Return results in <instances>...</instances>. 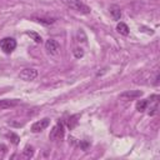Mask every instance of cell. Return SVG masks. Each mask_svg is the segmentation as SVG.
I'll list each match as a JSON object with an SVG mask.
<instances>
[{"label":"cell","mask_w":160,"mask_h":160,"mask_svg":"<svg viewBox=\"0 0 160 160\" xmlns=\"http://www.w3.org/2000/svg\"><path fill=\"white\" fill-rule=\"evenodd\" d=\"M50 125V119L49 118H44L39 121H35L31 125V131L32 132H41L42 130H45L48 126Z\"/></svg>","instance_id":"7"},{"label":"cell","mask_w":160,"mask_h":160,"mask_svg":"<svg viewBox=\"0 0 160 160\" xmlns=\"http://www.w3.org/2000/svg\"><path fill=\"white\" fill-rule=\"evenodd\" d=\"M64 124L62 122H58L52 126V129L50 130V134H49V139L52 140V141H58V140H61L64 138Z\"/></svg>","instance_id":"2"},{"label":"cell","mask_w":160,"mask_h":160,"mask_svg":"<svg viewBox=\"0 0 160 160\" xmlns=\"http://www.w3.org/2000/svg\"><path fill=\"white\" fill-rule=\"evenodd\" d=\"M45 50L50 54V55H58L59 54V50H60V45L56 40L54 39H49L46 40L45 42Z\"/></svg>","instance_id":"8"},{"label":"cell","mask_w":160,"mask_h":160,"mask_svg":"<svg viewBox=\"0 0 160 160\" xmlns=\"http://www.w3.org/2000/svg\"><path fill=\"white\" fill-rule=\"evenodd\" d=\"M146 101H148L146 110H149V115L152 116V115L158 114V110H159V95L158 94H154L149 99H146Z\"/></svg>","instance_id":"4"},{"label":"cell","mask_w":160,"mask_h":160,"mask_svg":"<svg viewBox=\"0 0 160 160\" xmlns=\"http://www.w3.org/2000/svg\"><path fill=\"white\" fill-rule=\"evenodd\" d=\"M78 119H79V115H71L69 119H68V126L69 129H74L78 124Z\"/></svg>","instance_id":"14"},{"label":"cell","mask_w":160,"mask_h":160,"mask_svg":"<svg viewBox=\"0 0 160 160\" xmlns=\"http://www.w3.org/2000/svg\"><path fill=\"white\" fill-rule=\"evenodd\" d=\"M20 104L19 99H1L0 100V110H6V109H11L15 108Z\"/></svg>","instance_id":"9"},{"label":"cell","mask_w":160,"mask_h":160,"mask_svg":"<svg viewBox=\"0 0 160 160\" xmlns=\"http://www.w3.org/2000/svg\"><path fill=\"white\" fill-rule=\"evenodd\" d=\"M109 10H110V14H111L114 20H119L121 18V10H120V8L118 5H111Z\"/></svg>","instance_id":"11"},{"label":"cell","mask_w":160,"mask_h":160,"mask_svg":"<svg viewBox=\"0 0 160 160\" xmlns=\"http://www.w3.org/2000/svg\"><path fill=\"white\" fill-rule=\"evenodd\" d=\"M0 48L5 54H11L16 48V41L12 38H4L0 40Z\"/></svg>","instance_id":"3"},{"label":"cell","mask_w":160,"mask_h":160,"mask_svg":"<svg viewBox=\"0 0 160 160\" xmlns=\"http://www.w3.org/2000/svg\"><path fill=\"white\" fill-rule=\"evenodd\" d=\"M31 19L35 20V21H38V22H40V24H44V25H51L56 20L54 18H44V16H32Z\"/></svg>","instance_id":"10"},{"label":"cell","mask_w":160,"mask_h":160,"mask_svg":"<svg viewBox=\"0 0 160 160\" xmlns=\"http://www.w3.org/2000/svg\"><path fill=\"white\" fill-rule=\"evenodd\" d=\"M38 76V70L34 69V68H26V69H22L19 74V78L24 81H32L35 78Z\"/></svg>","instance_id":"5"},{"label":"cell","mask_w":160,"mask_h":160,"mask_svg":"<svg viewBox=\"0 0 160 160\" xmlns=\"http://www.w3.org/2000/svg\"><path fill=\"white\" fill-rule=\"evenodd\" d=\"M72 54H74V56H75L76 59H80V58L84 56V50H82L81 48H75V49L72 50Z\"/></svg>","instance_id":"18"},{"label":"cell","mask_w":160,"mask_h":160,"mask_svg":"<svg viewBox=\"0 0 160 160\" xmlns=\"http://www.w3.org/2000/svg\"><path fill=\"white\" fill-rule=\"evenodd\" d=\"M69 9L80 12V14H90L91 9L90 6H88L85 2H82L81 0H61Z\"/></svg>","instance_id":"1"},{"label":"cell","mask_w":160,"mask_h":160,"mask_svg":"<svg viewBox=\"0 0 160 160\" xmlns=\"http://www.w3.org/2000/svg\"><path fill=\"white\" fill-rule=\"evenodd\" d=\"M34 155V150H32V146H25V149L22 150V156L29 159Z\"/></svg>","instance_id":"15"},{"label":"cell","mask_w":160,"mask_h":160,"mask_svg":"<svg viewBox=\"0 0 160 160\" xmlns=\"http://www.w3.org/2000/svg\"><path fill=\"white\" fill-rule=\"evenodd\" d=\"M6 136L11 140V142H12V144H15V145H16V144H19L20 138H19L16 134H14V132H9V134H6Z\"/></svg>","instance_id":"17"},{"label":"cell","mask_w":160,"mask_h":160,"mask_svg":"<svg viewBox=\"0 0 160 160\" xmlns=\"http://www.w3.org/2000/svg\"><path fill=\"white\" fill-rule=\"evenodd\" d=\"M141 96H142V91H140V90H128V91H124L122 94H120L119 99L122 101H131V100L139 99Z\"/></svg>","instance_id":"6"},{"label":"cell","mask_w":160,"mask_h":160,"mask_svg":"<svg viewBox=\"0 0 160 160\" xmlns=\"http://www.w3.org/2000/svg\"><path fill=\"white\" fill-rule=\"evenodd\" d=\"M116 30H118V32L119 34H121V35H129V28H128V25L125 24V22H119L118 25H116Z\"/></svg>","instance_id":"12"},{"label":"cell","mask_w":160,"mask_h":160,"mask_svg":"<svg viewBox=\"0 0 160 160\" xmlns=\"http://www.w3.org/2000/svg\"><path fill=\"white\" fill-rule=\"evenodd\" d=\"M135 108H136V110H138L139 112H142V111H145L146 108H148V101H146V100H139V101L136 102Z\"/></svg>","instance_id":"13"},{"label":"cell","mask_w":160,"mask_h":160,"mask_svg":"<svg viewBox=\"0 0 160 160\" xmlns=\"http://www.w3.org/2000/svg\"><path fill=\"white\" fill-rule=\"evenodd\" d=\"M26 35H29L30 38H32V40H34L35 42H41V36H40L39 34H36V32H34V31H26Z\"/></svg>","instance_id":"16"}]
</instances>
